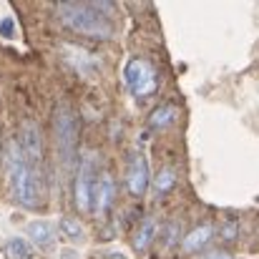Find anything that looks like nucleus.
I'll return each instance as SVG.
<instances>
[{
    "label": "nucleus",
    "instance_id": "nucleus-1",
    "mask_svg": "<svg viewBox=\"0 0 259 259\" xmlns=\"http://www.w3.org/2000/svg\"><path fill=\"white\" fill-rule=\"evenodd\" d=\"M5 171H8V184H10V196L20 209L43 206L40 204L43 201V171H38L25 159L15 139L5 149Z\"/></svg>",
    "mask_w": 259,
    "mask_h": 259
},
{
    "label": "nucleus",
    "instance_id": "nucleus-2",
    "mask_svg": "<svg viewBox=\"0 0 259 259\" xmlns=\"http://www.w3.org/2000/svg\"><path fill=\"white\" fill-rule=\"evenodd\" d=\"M56 18L61 20L63 28L86 35V38H111L113 35V25L111 18L101 15L91 3H58L56 5Z\"/></svg>",
    "mask_w": 259,
    "mask_h": 259
},
{
    "label": "nucleus",
    "instance_id": "nucleus-3",
    "mask_svg": "<svg viewBox=\"0 0 259 259\" xmlns=\"http://www.w3.org/2000/svg\"><path fill=\"white\" fill-rule=\"evenodd\" d=\"M53 139L63 169H73L78 159V118L68 101H58L53 108Z\"/></svg>",
    "mask_w": 259,
    "mask_h": 259
},
{
    "label": "nucleus",
    "instance_id": "nucleus-4",
    "mask_svg": "<svg viewBox=\"0 0 259 259\" xmlns=\"http://www.w3.org/2000/svg\"><path fill=\"white\" fill-rule=\"evenodd\" d=\"M123 81L128 91L136 96V98H149L156 88H159V76H156V68L144 61V58H131L126 66H123Z\"/></svg>",
    "mask_w": 259,
    "mask_h": 259
},
{
    "label": "nucleus",
    "instance_id": "nucleus-5",
    "mask_svg": "<svg viewBox=\"0 0 259 259\" xmlns=\"http://www.w3.org/2000/svg\"><path fill=\"white\" fill-rule=\"evenodd\" d=\"M96 181H98V174L93 169V161L83 159L76 169V179H73V201H76L78 211H93Z\"/></svg>",
    "mask_w": 259,
    "mask_h": 259
},
{
    "label": "nucleus",
    "instance_id": "nucleus-6",
    "mask_svg": "<svg viewBox=\"0 0 259 259\" xmlns=\"http://www.w3.org/2000/svg\"><path fill=\"white\" fill-rule=\"evenodd\" d=\"M15 141H18L20 151L25 154V159L38 171H43V134H40V126L33 118H25L20 123V131H18V139Z\"/></svg>",
    "mask_w": 259,
    "mask_h": 259
},
{
    "label": "nucleus",
    "instance_id": "nucleus-7",
    "mask_svg": "<svg viewBox=\"0 0 259 259\" xmlns=\"http://www.w3.org/2000/svg\"><path fill=\"white\" fill-rule=\"evenodd\" d=\"M151 169H149V159L141 151H134L128 156V166H126V189L131 196H144L151 186Z\"/></svg>",
    "mask_w": 259,
    "mask_h": 259
},
{
    "label": "nucleus",
    "instance_id": "nucleus-8",
    "mask_svg": "<svg viewBox=\"0 0 259 259\" xmlns=\"http://www.w3.org/2000/svg\"><path fill=\"white\" fill-rule=\"evenodd\" d=\"M113 199H116L113 176L108 171H101L98 181H96V194H93V211L96 214H108L111 206H113Z\"/></svg>",
    "mask_w": 259,
    "mask_h": 259
},
{
    "label": "nucleus",
    "instance_id": "nucleus-9",
    "mask_svg": "<svg viewBox=\"0 0 259 259\" xmlns=\"http://www.w3.org/2000/svg\"><path fill=\"white\" fill-rule=\"evenodd\" d=\"M214 234H217V229H214L211 222L196 224L191 232L184 234V239H181V252H184V254H196V252H201V249L214 239Z\"/></svg>",
    "mask_w": 259,
    "mask_h": 259
},
{
    "label": "nucleus",
    "instance_id": "nucleus-10",
    "mask_svg": "<svg viewBox=\"0 0 259 259\" xmlns=\"http://www.w3.org/2000/svg\"><path fill=\"white\" fill-rule=\"evenodd\" d=\"M156 234H159V222H156V217H146V219L136 227V232H134V237H131L134 252L146 254V252L151 249V244L156 242Z\"/></svg>",
    "mask_w": 259,
    "mask_h": 259
},
{
    "label": "nucleus",
    "instance_id": "nucleus-11",
    "mask_svg": "<svg viewBox=\"0 0 259 259\" xmlns=\"http://www.w3.org/2000/svg\"><path fill=\"white\" fill-rule=\"evenodd\" d=\"M28 239L43 252H51L56 247V227L46 219H35L28 224Z\"/></svg>",
    "mask_w": 259,
    "mask_h": 259
},
{
    "label": "nucleus",
    "instance_id": "nucleus-12",
    "mask_svg": "<svg viewBox=\"0 0 259 259\" xmlns=\"http://www.w3.org/2000/svg\"><path fill=\"white\" fill-rule=\"evenodd\" d=\"M176 116H179V111H176L174 103H159V106L149 113V128H154V131L169 128L174 121H176Z\"/></svg>",
    "mask_w": 259,
    "mask_h": 259
},
{
    "label": "nucleus",
    "instance_id": "nucleus-13",
    "mask_svg": "<svg viewBox=\"0 0 259 259\" xmlns=\"http://www.w3.org/2000/svg\"><path fill=\"white\" fill-rule=\"evenodd\" d=\"M5 259H30L33 257V242L25 237H10L3 247Z\"/></svg>",
    "mask_w": 259,
    "mask_h": 259
},
{
    "label": "nucleus",
    "instance_id": "nucleus-14",
    "mask_svg": "<svg viewBox=\"0 0 259 259\" xmlns=\"http://www.w3.org/2000/svg\"><path fill=\"white\" fill-rule=\"evenodd\" d=\"M58 229H61V234L66 237V239H83V234H86V227L76 219V217H63L61 219V224H58Z\"/></svg>",
    "mask_w": 259,
    "mask_h": 259
},
{
    "label": "nucleus",
    "instance_id": "nucleus-15",
    "mask_svg": "<svg viewBox=\"0 0 259 259\" xmlns=\"http://www.w3.org/2000/svg\"><path fill=\"white\" fill-rule=\"evenodd\" d=\"M174 186H176V171L171 166H164L154 179V189H156V194H169Z\"/></svg>",
    "mask_w": 259,
    "mask_h": 259
},
{
    "label": "nucleus",
    "instance_id": "nucleus-16",
    "mask_svg": "<svg viewBox=\"0 0 259 259\" xmlns=\"http://www.w3.org/2000/svg\"><path fill=\"white\" fill-rule=\"evenodd\" d=\"M217 234H219V239L224 242V244H232L237 237H239V222L237 219H224L222 224H219V229H217Z\"/></svg>",
    "mask_w": 259,
    "mask_h": 259
},
{
    "label": "nucleus",
    "instance_id": "nucleus-17",
    "mask_svg": "<svg viewBox=\"0 0 259 259\" xmlns=\"http://www.w3.org/2000/svg\"><path fill=\"white\" fill-rule=\"evenodd\" d=\"M179 229H181V224H179V222H171V224H169V232L164 234V247H166V249L176 244V237H179Z\"/></svg>",
    "mask_w": 259,
    "mask_h": 259
},
{
    "label": "nucleus",
    "instance_id": "nucleus-18",
    "mask_svg": "<svg viewBox=\"0 0 259 259\" xmlns=\"http://www.w3.org/2000/svg\"><path fill=\"white\" fill-rule=\"evenodd\" d=\"M199 259H234L229 252H224V249H214V252H206L204 257H199Z\"/></svg>",
    "mask_w": 259,
    "mask_h": 259
},
{
    "label": "nucleus",
    "instance_id": "nucleus-19",
    "mask_svg": "<svg viewBox=\"0 0 259 259\" xmlns=\"http://www.w3.org/2000/svg\"><path fill=\"white\" fill-rule=\"evenodd\" d=\"M111 259H123V257H118V254H113V257H111Z\"/></svg>",
    "mask_w": 259,
    "mask_h": 259
}]
</instances>
